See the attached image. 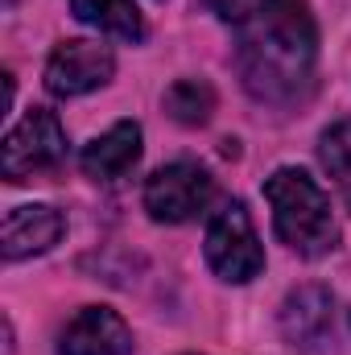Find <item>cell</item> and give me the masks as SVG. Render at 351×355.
I'll return each instance as SVG.
<instances>
[{"instance_id": "1", "label": "cell", "mask_w": 351, "mask_h": 355, "mask_svg": "<svg viewBox=\"0 0 351 355\" xmlns=\"http://www.w3.org/2000/svg\"><path fill=\"white\" fill-rule=\"evenodd\" d=\"M236 29L244 91L268 107H298L318 75V25L306 0H264Z\"/></svg>"}, {"instance_id": "8", "label": "cell", "mask_w": 351, "mask_h": 355, "mask_svg": "<svg viewBox=\"0 0 351 355\" xmlns=\"http://www.w3.org/2000/svg\"><path fill=\"white\" fill-rule=\"evenodd\" d=\"M58 355H132V331L116 310L83 306L58 335Z\"/></svg>"}, {"instance_id": "13", "label": "cell", "mask_w": 351, "mask_h": 355, "mask_svg": "<svg viewBox=\"0 0 351 355\" xmlns=\"http://www.w3.org/2000/svg\"><path fill=\"white\" fill-rule=\"evenodd\" d=\"M318 162H323L327 174L335 178V186H339V194H343V202L351 211V120L331 124L318 137Z\"/></svg>"}, {"instance_id": "12", "label": "cell", "mask_w": 351, "mask_h": 355, "mask_svg": "<svg viewBox=\"0 0 351 355\" xmlns=\"http://www.w3.org/2000/svg\"><path fill=\"white\" fill-rule=\"evenodd\" d=\"M162 107L182 128H203L215 112V87L207 79H174L162 95Z\"/></svg>"}, {"instance_id": "6", "label": "cell", "mask_w": 351, "mask_h": 355, "mask_svg": "<svg viewBox=\"0 0 351 355\" xmlns=\"http://www.w3.org/2000/svg\"><path fill=\"white\" fill-rule=\"evenodd\" d=\"M339 310H335V293L327 285H298L285 302H281V335L293 352L302 355H335L339 339Z\"/></svg>"}, {"instance_id": "9", "label": "cell", "mask_w": 351, "mask_h": 355, "mask_svg": "<svg viewBox=\"0 0 351 355\" xmlns=\"http://www.w3.org/2000/svg\"><path fill=\"white\" fill-rule=\"evenodd\" d=\"M67 232V219L62 211L46 207V202H29V207H12L4 215V232H0V244H4V261L17 265V261H29V257H42L50 252Z\"/></svg>"}, {"instance_id": "5", "label": "cell", "mask_w": 351, "mask_h": 355, "mask_svg": "<svg viewBox=\"0 0 351 355\" xmlns=\"http://www.w3.org/2000/svg\"><path fill=\"white\" fill-rule=\"evenodd\" d=\"M215 202V178L198 162H170L145 182V211L157 223H190Z\"/></svg>"}, {"instance_id": "14", "label": "cell", "mask_w": 351, "mask_h": 355, "mask_svg": "<svg viewBox=\"0 0 351 355\" xmlns=\"http://www.w3.org/2000/svg\"><path fill=\"white\" fill-rule=\"evenodd\" d=\"M203 4H207V8H211L219 21H228V25H240L248 12H257V8H261L264 0H203Z\"/></svg>"}, {"instance_id": "2", "label": "cell", "mask_w": 351, "mask_h": 355, "mask_svg": "<svg viewBox=\"0 0 351 355\" xmlns=\"http://www.w3.org/2000/svg\"><path fill=\"white\" fill-rule=\"evenodd\" d=\"M264 198L273 207V227L281 244L306 261H318L339 248V223L331 215L327 190L298 166H281L264 182Z\"/></svg>"}, {"instance_id": "7", "label": "cell", "mask_w": 351, "mask_h": 355, "mask_svg": "<svg viewBox=\"0 0 351 355\" xmlns=\"http://www.w3.org/2000/svg\"><path fill=\"white\" fill-rule=\"evenodd\" d=\"M112 75H116V54L87 37H71V42L54 46V54L46 62V87L58 99L87 95V91L103 87Z\"/></svg>"}, {"instance_id": "11", "label": "cell", "mask_w": 351, "mask_h": 355, "mask_svg": "<svg viewBox=\"0 0 351 355\" xmlns=\"http://www.w3.org/2000/svg\"><path fill=\"white\" fill-rule=\"evenodd\" d=\"M71 12L99 29V33H112V37H124V42H141L145 37V21H141V8L132 0H71Z\"/></svg>"}, {"instance_id": "3", "label": "cell", "mask_w": 351, "mask_h": 355, "mask_svg": "<svg viewBox=\"0 0 351 355\" xmlns=\"http://www.w3.org/2000/svg\"><path fill=\"white\" fill-rule=\"evenodd\" d=\"M207 265L219 281L228 285H248L252 277H261L264 268V248H261V236L252 227V215L240 198L223 202L211 223H207Z\"/></svg>"}, {"instance_id": "4", "label": "cell", "mask_w": 351, "mask_h": 355, "mask_svg": "<svg viewBox=\"0 0 351 355\" xmlns=\"http://www.w3.org/2000/svg\"><path fill=\"white\" fill-rule=\"evenodd\" d=\"M67 162V132L50 107H29L21 124L8 128L0 170L8 182H33V178L58 174Z\"/></svg>"}, {"instance_id": "10", "label": "cell", "mask_w": 351, "mask_h": 355, "mask_svg": "<svg viewBox=\"0 0 351 355\" xmlns=\"http://www.w3.org/2000/svg\"><path fill=\"white\" fill-rule=\"evenodd\" d=\"M141 153H145L141 124L137 120H120V124H112L103 137H95L87 149H83L79 166H83V174L91 182H120V178H128L137 170Z\"/></svg>"}]
</instances>
